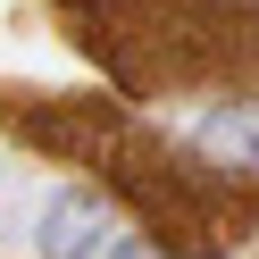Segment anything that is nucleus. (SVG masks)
Here are the masks:
<instances>
[{"label": "nucleus", "instance_id": "1", "mask_svg": "<svg viewBox=\"0 0 259 259\" xmlns=\"http://www.w3.org/2000/svg\"><path fill=\"white\" fill-rule=\"evenodd\" d=\"M0 125L25 151H51L92 167L125 209L142 218V234L167 259H226L259 234V176L251 167H218L192 142L151 134L142 117H125L117 101L92 92H25L0 84Z\"/></svg>", "mask_w": 259, "mask_h": 259}, {"label": "nucleus", "instance_id": "2", "mask_svg": "<svg viewBox=\"0 0 259 259\" xmlns=\"http://www.w3.org/2000/svg\"><path fill=\"white\" fill-rule=\"evenodd\" d=\"M51 17L117 75V92L259 101V0H51Z\"/></svg>", "mask_w": 259, "mask_h": 259}, {"label": "nucleus", "instance_id": "3", "mask_svg": "<svg viewBox=\"0 0 259 259\" xmlns=\"http://www.w3.org/2000/svg\"><path fill=\"white\" fill-rule=\"evenodd\" d=\"M42 251L51 259H101V209L84 201V192H67V201H51V218H42Z\"/></svg>", "mask_w": 259, "mask_h": 259}, {"label": "nucleus", "instance_id": "4", "mask_svg": "<svg viewBox=\"0 0 259 259\" xmlns=\"http://www.w3.org/2000/svg\"><path fill=\"white\" fill-rule=\"evenodd\" d=\"M117 259H142V251H117Z\"/></svg>", "mask_w": 259, "mask_h": 259}]
</instances>
